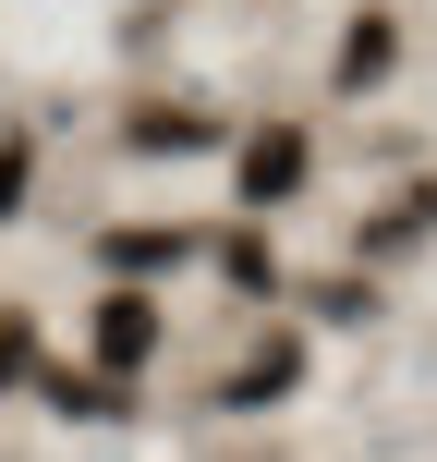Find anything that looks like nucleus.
Masks as SVG:
<instances>
[{"mask_svg":"<svg viewBox=\"0 0 437 462\" xmlns=\"http://www.w3.org/2000/svg\"><path fill=\"white\" fill-rule=\"evenodd\" d=\"M304 159H316L304 122H255V134H243V208H292V195H304Z\"/></svg>","mask_w":437,"mask_h":462,"instance_id":"obj_1","label":"nucleus"},{"mask_svg":"<svg viewBox=\"0 0 437 462\" xmlns=\"http://www.w3.org/2000/svg\"><path fill=\"white\" fill-rule=\"evenodd\" d=\"M146 353H159V304H146V292H110V304H97V377L122 390V377H146Z\"/></svg>","mask_w":437,"mask_h":462,"instance_id":"obj_2","label":"nucleus"},{"mask_svg":"<svg viewBox=\"0 0 437 462\" xmlns=\"http://www.w3.org/2000/svg\"><path fill=\"white\" fill-rule=\"evenodd\" d=\"M414 231H437V183H401L389 208L365 219V255H401V244H414Z\"/></svg>","mask_w":437,"mask_h":462,"instance_id":"obj_3","label":"nucleus"},{"mask_svg":"<svg viewBox=\"0 0 437 462\" xmlns=\"http://www.w3.org/2000/svg\"><path fill=\"white\" fill-rule=\"evenodd\" d=\"M37 390L61 402V414H86V426H110V414H134V390H110V377H97V365H86V377H61V365H37Z\"/></svg>","mask_w":437,"mask_h":462,"instance_id":"obj_4","label":"nucleus"},{"mask_svg":"<svg viewBox=\"0 0 437 462\" xmlns=\"http://www.w3.org/2000/svg\"><path fill=\"white\" fill-rule=\"evenodd\" d=\"M292 377H304V353H292V341H268V353H243V365L219 377V402H279Z\"/></svg>","mask_w":437,"mask_h":462,"instance_id":"obj_5","label":"nucleus"},{"mask_svg":"<svg viewBox=\"0 0 437 462\" xmlns=\"http://www.w3.org/2000/svg\"><path fill=\"white\" fill-rule=\"evenodd\" d=\"M49 353H37V304H0V390H24Z\"/></svg>","mask_w":437,"mask_h":462,"instance_id":"obj_6","label":"nucleus"},{"mask_svg":"<svg viewBox=\"0 0 437 462\" xmlns=\"http://www.w3.org/2000/svg\"><path fill=\"white\" fill-rule=\"evenodd\" d=\"M97 255H110L122 280H159L170 255H183V231H110V244H97Z\"/></svg>","mask_w":437,"mask_h":462,"instance_id":"obj_7","label":"nucleus"},{"mask_svg":"<svg viewBox=\"0 0 437 462\" xmlns=\"http://www.w3.org/2000/svg\"><path fill=\"white\" fill-rule=\"evenodd\" d=\"M389 13H365V24H352V49H341V86H377V73H389Z\"/></svg>","mask_w":437,"mask_h":462,"instance_id":"obj_8","label":"nucleus"},{"mask_svg":"<svg viewBox=\"0 0 437 462\" xmlns=\"http://www.w3.org/2000/svg\"><path fill=\"white\" fill-rule=\"evenodd\" d=\"M122 134H134V146H219V122H195V110H134Z\"/></svg>","mask_w":437,"mask_h":462,"instance_id":"obj_9","label":"nucleus"},{"mask_svg":"<svg viewBox=\"0 0 437 462\" xmlns=\"http://www.w3.org/2000/svg\"><path fill=\"white\" fill-rule=\"evenodd\" d=\"M24 183H37V134H0V219L24 208Z\"/></svg>","mask_w":437,"mask_h":462,"instance_id":"obj_10","label":"nucleus"},{"mask_svg":"<svg viewBox=\"0 0 437 462\" xmlns=\"http://www.w3.org/2000/svg\"><path fill=\"white\" fill-rule=\"evenodd\" d=\"M219 268L243 280V292H268V280H279V268H268V244H255V231H231V244H219Z\"/></svg>","mask_w":437,"mask_h":462,"instance_id":"obj_11","label":"nucleus"}]
</instances>
